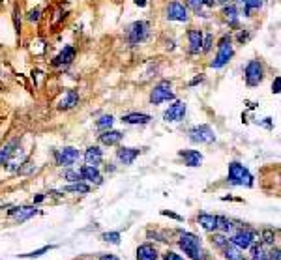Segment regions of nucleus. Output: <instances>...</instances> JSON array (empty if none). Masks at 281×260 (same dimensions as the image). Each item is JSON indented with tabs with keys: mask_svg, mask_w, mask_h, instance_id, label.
Returning <instances> with one entry per match:
<instances>
[{
	"mask_svg": "<svg viewBox=\"0 0 281 260\" xmlns=\"http://www.w3.org/2000/svg\"><path fill=\"white\" fill-rule=\"evenodd\" d=\"M178 245L182 247V251H184L191 260H206V253H204L203 245H201V239H199L195 234L184 232V234L180 236Z\"/></svg>",
	"mask_w": 281,
	"mask_h": 260,
	"instance_id": "f257e3e1",
	"label": "nucleus"
},
{
	"mask_svg": "<svg viewBox=\"0 0 281 260\" xmlns=\"http://www.w3.org/2000/svg\"><path fill=\"white\" fill-rule=\"evenodd\" d=\"M229 184L232 186H238V188H253V176L246 166L238 163V161H232L229 163Z\"/></svg>",
	"mask_w": 281,
	"mask_h": 260,
	"instance_id": "f03ea898",
	"label": "nucleus"
},
{
	"mask_svg": "<svg viewBox=\"0 0 281 260\" xmlns=\"http://www.w3.org/2000/svg\"><path fill=\"white\" fill-rule=\"evenodd\" d=\"M232 54H234L232 40H230V36H223V38L218 42V54H216V58L212 60L210 66H212L214 70H219V68H223V66L229 64V60L232 58Z\"/></svg>",
	"mask_w": 281,
	"mask_h": 260,
	"instance_id": "7ed1b4c3",
	"label": "nucleus"
},
{
	"mask_svg": "<svg viewBox=\"0 0 281 260\" xmlns=\"http://www.w3.org/2000/svg\"><path fill=\"white\" fill-rule=\"evenodd\" d=\"M189 141L191 142H199V144H210V142L216 141V133L206 124L195 125V127L189 129Z\"/></svg>",
	"mask_w": 281,
	"mask_h": 260,
	"instance_id": "20e7f679",
	"label": "nucleus"
},
{
	"mask_svg": "<svg viewBox=\"0 0 281 260\" xmlns=\"http://www.w3.org/2000/svg\"><path fill=\"white\" fill-rule=\"evenodd\" d=\"M150 32V24L146 21H135L129 28H128V43L129 45H139L148 38Z\"/></svg>",
	"mask_w": 281,
	"mask_h": 260,
	"instance_id": "39448f33",
	"label": "nucleus"
},
{
	"mask_svg": "<svg viewBox=\"0 0 281 260\" xmlns=\"http://www.w3.org/2000/svg\"><path fill=\"white\" fill-rule=\"evenodd\" d=\"M244 77H246L248 86H259L262 83V79H264V66L259 60H251L244 70Z\"/></svg>",
	"mask_w": 281,
	"mask_h": 260,
	"instance_id": "423d86ee",
	"label": "nucleus"
},
{
	"mask_svg": "<svg viewBox=\"0 0 281 260\" xmlns=\"http://www.w3.org/2000/svg\"><path fill=\"white\" fill-rule=\"evenodd\" d=\"M169 99H175V92L171 90V83L169 81H159L154 86V90L150 92V103L159 105L163 101H169Z\"/></svg>",
	"mask_w": 281,
	"mask_h": 260,
	"instance_id": "0eeeda50",
	"label": "nucleus"
},
{
	"mask_svg": "<svg viewBox=\"0 0 281 260\" xmlns=\"http://www.w3.org/2000/svg\"><path fill=\"white\" fill-rule=\"evenodd\" d=\"M187 6L182 4L180 0H173L169 6H167V19L169 21H177V23H184L187 21Z\"/></svg>",
	"mask_w": 281,
	"mask_h": 260,
	"instance_id": "6e6552de",
	"label": "nucleus"
},
{
	"mask_svg": "<svg viewBox=\"0 0 281 260\" xmlns=\"http://www.w3.org/2000/svg\"><path fill=\"white\" fill-rule=\"evenodd\" d=\"M77 159H79V150H75L73 146H66L62 150L54 152V161H56V165H60V166L73 165Z\"/></svg>",
	"mask_w": 281,
	"mask_h": 260,
	"instance_id": "1a4fd4ad",
	"label": "nucleus"
},
{
	"mask_svg": "<svg viewBox=\"0 0 281 260\" xmlns=\"http://www.w3.org/2000/svg\"><path fill=\"white\" fill-rule=\"evenodd\" d=\"M255 232L253 230H238L236 234H232V238H230V243L234 245V247H238L240 251L244 249H250V245L255 241Z\"/></svg>",
	"mask_w": 281,
	"mask_h": 260,
	"instance_id": "9d476101",
	"label": "nucleus"
},
{
	"mask_svg": "<svg viewBox=\"0 0 281 260\" xmlns=\"http://www.w3.org/2000/svg\"><path fill=\"white\" fill-rule=\"evenodd\" d=\"M184 116H186V103L175 101V103L163 113V120H165V122H182Z\"/></svg>",
	"mask_w": 281,
	"mask_h": 260,
	"instance_id": "9b49d317",
	"label": "nucleus"
},
{
	"mask_svg": "<svg viewBox=\"0 0 281 260\" xmlns=\"http://www.w3.org/2000/svg\"><path fill=\"white\" fill-rule=\"evenodd\" d=\"M73 60H75V49H73L72 45H66L62 51L52 58V66H56V68H60V66H70Z\"/></svg>",
	"mask_w": 281,
	"mask_h": 260,
	"instance_id": "f8f14e48",
	"label": "nucleus"
},
{
	"mask_svg": "<svg viewBox=\"0 0 281 260\" xmlns=\"http://www.w3.org/2000/svg\"><path fill=\"white\" fill-rule=\"evenodd\" d=\"M187 42H189V52L199 54L203 49V32L197 28H189L187 30Z\"/></svg>",
	"mask_w": 281,
	"mask_h": 260,
	"instance_id": "ddd939ff",
	"label": "nucleus"
},
{
	"mask_svg": "<svg viewBox=\"0 0 281 260\" xmlns=\"http://www.w3.org/2000/svg\"><path fill=\"white\" fill-rule=\"evenodd\" d=\"M139 157V148H118L116 150V159L124 165H131Z\"/></svg>",
	"mask_w": 281,
	"mask_h": 260,
	"instance_id": "4468645a",
	"label": "nucleus"
},
{
	"mask_svg": "<svg viewBox=\"0 0 281 260\" xmlns=\"http://www.w3.org/2000/svg\"><path fill=\"white\" fill-rule=\"evenodd\" d=\"M103 159V152L100 150V146H90L86 152H84V161L86 165L90 166H98Z\"/></svg>",
	"mask_w": 281,
	"mask_h": 260,
	"instance_id": "2eb2a0df",
	"label": "nucleus"
},
{
	"mask_svg": "<svg viewBox=\"0 0 281 260\" xmlns=\"http://www.w3.org/2000/svg\"><path fill=\"white\" fill-rule=\"evenodd\" d=\"M120 141H122V133L116 131V129H105V131H102V135H100V142L105 146H115Z\"/></svg>",
	"mask_w": 281,
	"mask_h": 260,
	"instance_id": "dca6fc26",
	"label": "nucleus"
},
{
	"mask_svg": "<svg viewBox=\"0 0 281 260\" xmlns=\"http://www.w3.org/2000/svg\"><path fill=\"white\" fill-rule=\"evenodd\" d=\"M79 174H81V180L94 182V184H102V174H100V170H98L96 166H90V165L81 166Z\"/></svg>",
	"mask_w": 281,
	"mask_h": 260,
	"instance_id": "f3484780",
	"label": "nucleus"
},
{
	"mask_svg": "<svg viewBox=\"0 0 281 260\" xmlns=\"http://www.w3.org/2000/svg\"><path fill=\"white\" fill-rule=\"evenodd\" d=\"M38 210L36 206H23V208H11L10 210V217H15L17 221H26L32 215H36Z\"/></svg>",
	"mask_w": 281,
	"mask_h": 260,
	"instance_id": "a211bd4d",
	"label": "nucleus"
},
{
	"mask_svg": "<svg viewBox=\"0 0 281 260\" xmlns=\"http://www.w3.org/2000/svg\"><path fill=\"white\" fill-rule=\"evenodd\" d=\"M180 157L186 161L187 166H199L203 163V154L199 150H182Z\"/></svg>",
	"mask_w": 281,
	"mask_h": 260,
	"instance_id": "6ab92c4d",
	"label": "nucleus"
},
{
	"mask_svg": "<svg viewBox=\"0 0 281 260\" xmlns=\"http://www.w3.org/2000/svg\"><path fill=\"white\" fill-rule=\"evenodd\" d=\"M77 103H79V92H77V90H68L66 95L60 99L58 107H60L62 111H68V109H73Z\"/></svg>",
	"mask_w": 281,
	"mask_h": 260,
	"instance_id": "aec40b11",
	"label": "nucleus"
},
{
	"mask_svg": "<svg viewBox=\"0 0 281 260\" xmlns=\"http://www.w3.org/2000/svg\"><path fill=\"white\" fill-rule=\"evenodd\" d=\"M199 225L208 232H214L216 230V223H218V215H212V213H199Z\"/></svg>",
	"mask_w": 281,
	"mask_h": 260,
	"instance_id": "412c9836",
	"label": "nucleus"
},
{
	"mask_svg": "<svg viewBox=\"0 0 281 260\" xmlns=\"http://www.w3.org/2000/svg\"><path fill=\"white\" fill-rule=\"evenodd\" d=\"M137 260H157V251L150 243H145L137 249Z\"/></svg>",
	"mask_w": 281,
	"mask_h": 260,
	"instance_id": "4be33fe9",
	"label": "nucleus"
},
{
	"mask_svg": "<svg viewBox=\"0 0 281 260\" xmlns=\"http://www.w3.org/2000/svg\"><path fill=\"white\" fill-rule=\"evenodd\" d=\"M152 118L148 115H143V113H129V115H126L122 116V122L124 124H141V125H145L148 124Z\"/></svg>",
	"mask_w": 281,
	"mask_h": 260,
	"instance_id": "5701e85b",
	"label": "nucleus"
},
{
	"mask_svg": "<svg viewBox=\"0 0 281 260\" xmlns=\"http://www.w3.org/2000/svg\"><path fill=\"white\" fill-rule=\"evenodd\" d=\"M223 17L227 19L230 26H236L238 24V10H236V6L234 4H225L223 6Z\"/></svg>",
	"mask_w": 281,
	"mask_h": 260,
	"instance_id": "b1692460",
	"label": "nucleus"
},
{
	"mask_svg": "<svg viewBox=\"0 0 281 260\" xmlns=\"http://www.w3.org/2000/svg\"><path fill=\"white\" fill-rule=\"evenodd\" d=\"M17 146V141H11L10 144H6L4 148H0V165H6L8 161L11 159V156L15 154V148Z\"/></svg>",
	"mask_w": 281,
	"mask_h": 260,
	"instance_id": "393cba45",
	"label": "nucleus"
},
{
	"mask_svg": "<svg viewBox=\"0 0 281 260\" xmlns=\"http://www.w3.org/2000/svg\"><path fill=\"white\" fill-rule=\"evenodd\" d=\"M223 255H225V259L227 260H246L244 259V255H242V251H240L238 247H234L230 241L223 247Z\"/></svg>",
	"mask_w": 281,
	"mask_h": 260,
	"instance_id": "a878e982",
	"label": "nucleus"
},
{
	"mask_svg": "<svg viewBox=\"0 0 281 260\" xmlns=\"http://www.w3.org/2000/svg\"><path fill=\"white\" fill-rule=\"evenodd\" d=\"M234 229V225H232V221L227 217H223V215H218V223H216V230L219 232H223V234H229L230 230Z\"/></svg>",
	"mask_w": 281,
	"mask_h": 260,
	"instance_id": "bb28decb",
	"label": "nucleus"
},
{
	"mask_svg": "<svg viewBox=\"0 0 281 260\" xmlns=\"http://www.w3.org/2000/svg\"><path fill=\"white\" fill-rule=\"evenodd\" d=\"M64 193H83V195H86V193H90V188L83 182H75V184H70L68 188H64Z\"/></svg>",
	"mask_w": 281,
	"mask_h": 260,
	"instance_id": "cd10ccee",
	"label": "nucleus"
},
{
	"mask_svg": "<svg viewBox=\"0 0 281 260\" xmlns=\"http://www.w3.org/2000/svg\"><path fill=\"white\" fill-rule=\"evenodd\" d=\"M262 6V0H244V17H250L253 10H259Z\"/></svg>",
	"mask_w": 281,
	"mask_h": 260,
	"instance_id": "c85d7f7f",
	"label": "nucleus"
},
{
	"mask_svg": "<svg viewBox=\"0 0 281 260\" xmlns=\"http://www.w3.org/2000/svg\"><path fill=\"white\" fill-rule=\"evenodd\" d=\"M113 122H115V118L111 115H105L102 116L98 122H96V127L100 129V131H105V129H111V125H113Z\"/></svg>",
	"mask_w": 281,
	"mask_h": 260,
	"instance_id": "c756f323",
	"label": "nucleus"
},
{
	"mask_svg": "<svg viewBox=\"0 0 281 260\" xmlns=\"http://www.w3.org/2000/svg\"><path fill=\"white\" fill-rule=\"evenodd\" d=\"M274 239H276V232L272 229H264L262 230V243L264 245H274Z\"/></svg>",
	"mask_w": 281,
	"mask_h": 260,
	"instance_id": "7c9ffc66",
	"label": "nucleus"
},
{
	"mask_svg": "<svg viewBox=\"0 0 281 260\" xmlns=\"http://www.w3.org/2000/svg\"><path fill=\"white\" fill-rule=\"evenodd\" d=\"M102 239L107 241V243H115V245H118V243H120V232H105L103 236H102Z\"/></svg>",
	"mask_w": 281,
	"mask_h": 260,
	"instance_id": "2f4dec72",
	"label": "nucleus"
},
{
	"mask_svg": "<svg viewBox=\"0 0 281 260\" xmlns=\"http://www.w3.org/2000/svg\"><path fill=\"white\" fill-rule=\"evenodd\" d=\"M212 45H214V36L212 34H206L204 38H203V49L201 52H208L212 49Z\"/></svg>",
	"mask_w": 281,
	"mask_h": 260,
	"instance_id": "473e14b6",
	"label": "nucleus"
},
{
	"mask_svg": "<svg viewBox=\"0 0 281 260\" xmlns=\"http://www.w3.org/2000/svg\"><path fill=\"white\" fill-rule=\"evenodd\" d=\"M64 178H66L70 184H75V182H83V180H81V174H79V172H75V170H66V172H64Z\"/></svg>",
	"mask_w": 281,
	"mask_h": 260,
	"instance_id": "72a5a7b5",
	"label": "nucleus"
},
{
	"mask_svg": "<svg viewBox=\"0 0 281 260\" xmlns=\"http://www.w3.org/2000/svg\"><path fill=\"white\" fill-rule=\"evenodd\" d=\"M51 249L49 245L47 247H42V249H38V251H32V253H26V255H21L23 259H38V257H42L43 253H47V251Z\"/></svg>",
	"mask_w": 281,
	"mask_h": 260,
	"instance_id": "f704fd0d",
	"label": "nucleus"
},
{
	"mask_svg": "<svg viewBox=\"0 0 281 260\" xmlns=\"http://www.w3.org/2000/svg\"><path fill=\"white\" fill-rule=\"evenodd\" d=\"M186 2H187V6L195 11V13H201L203 6H204V2H203V0H186Z\"/></svg>",
	"mask_w": 281,
	"mask_h": 260,
	"instance_id": "c9c22d12",
	"label": "nucleus"
},
{
	"mask_svg": "<svg viewBox=\"0 0 281 260\" xmlns=\"http://www.w3.org/2000/svg\"><path fill=\"white\" fill-rule=\"evenodd\" d=\"M40 15H42V10L36 8V10H30L28 11V21L30 23H38L40 21Z\"/></svg>",
	"mask_w": 281,
	"mask_h": 260,
	"instance_id": "e433bc0d",
	"label": "nucleus"
},
{
	"mask_svg": "<svg viewBox=\"0 0 281 260\" xmlns=\"http://www.w3.org/2000/svg\"><path fill=\"white\" fill-rule=\"evenodd\" d=\"M214 243H216V245H218L219 249H223V247H225V245H227V243H229V239L225 238V236H214Z\"/></svg>",
	"mask_w": 281,
	"mask_h": 260,
	"instance_id": "4c0bfd02",
	"label": "nucleus"
},
{
	"mask_svg": "<svg viewBox=\"0 0 281 260\" xmlns=\"http://www.w3.org/2000/svg\"><path fill=\"white\" fill-rule=\"evenodd\" d=\"M251 38V34L248 30H242L238 32V36H236V40H238V43H246L248 40Z\"/></svg>",
	"mask_w": 281,
	"mask_h": 260,
	"instance_id": "58836bf2",
	"label": "nucleus"
},
{
	"mask_svg": "<svg viewBox=\"0 0 281 260\" xmlns=\"http://www.w3.org/2000/svg\"><path fill=\"white\" fill-rule=\"evenodd\" d=\"M272 92L274 94H280L281 92V77H276L274 83H272Z\"/></svg>",
	"mask_w": 281,
	"mask_h": 260,
	"instance_id": "ea45409f",
	"label": "nucleus"
},
{
	"mask_svg": "<svg viewBox=\"0 0 281 260\" xmlns=\"http://www.w3.org/2000/svg\"><path fill=\"white\" fill-rule=\"evenodd\" d=\"M163 260H184L180 255H177V253H173V251H167L165 255H163Z\"/></svg>",
	"mask_w": 281,
	"mask_h": 260,
	"instance_id": "a19ab883",
	"label": "nucleus"
},
{
	"mask_svg": "<svg viewBox=\"0 0 281 260\" xmlns=\"http://www.w3.org/2000/svg\"><path fill=\"white\" fill-rule=\"evenodd\" d=\"M268 260H281V253L278 247H274V249L268 253Z\"/></svg>",
	"mask_w": 281,
	"mask_h": 260,
	"instance_id": "79ce46f5",
	"label": "nucleus"
},
{
	"mask_svg": "<svg viewBox=\"0 0 281 260\" xmlns=\"http://www.w3.org/2000/svg\"><path fill=\"white\" fill-rule=\"evenodd\" d=\"M203 81H204V77H203V75H199V77H195V79H191V81H189V86H195V84L203 83Z\"/></svg>",
	"mask_w": 281,
	"mask_h": 260,
	"instance_id": "37998d69",
	"label": "nucleus"
},
{
	"mask_svg": "<svg viewBox=\"0 0 281 260\" xmlns=\"http://www.w3.org/2000/svg\"><path fill=\"white\" fill-rule=\"evenodd\" d=\"M232 4V2H242V4H244V0H216V4H223V6H225V4Z\"/></svg>",
	"mask_w": 281,
	"mask_h": 260,
	"instance_id": "c03bdc74",
	"label": "nucleus"
},
{
	"mask_svg": "<svg viewBox=\"0 0 281 260\" xmlns=\"http://www.w3.org/2000/svg\"><path fill=\"white\" fill-rule=\"evenodd\" d=\"M100 260H118V259H116L115 255H102Z\"/></svg>",
	"mask_w": 281,
	"mask_h": 260,
	"instance_id": "a18cd8bd",
	"label": "nucleus"
},
{
	"mask_svg": "<svg viewBox=\"0 0 281 260\" xmlns=\"http://www.w3.org/2000/svg\"><path fill=\"white\" fill-rule=\"evenodd\" d=\"M203 2H204L206 8H214L216 6V0H203Z\"/></svg>",
	"mask_w": 281,
	"mask_h": 260,
	"instance_id": "49530a36",
	"label": "nucleus"
},
{
	"mask_svg": "<svg viewBox=\"0 0 281 260\" xmlns=\"http://www.w3.org/2000/svg\"><path fill=\"white\" fill-rule=\"evenodd\" d=\"M135 4H137V6H141V8H145L146 0H135Z\"/></svg>",
	"mask_w": 281,
	"mask_h": 260,
	"instance_id": "de8ad7c7",
	"label": "nucleus"
},
{
	"mask_svg": "<svg viewBox=\"0 0 281 260\" xmlns=\"http://www.w3.org/2000/svg\"><path fill=\"white\" fill-rule=\"evenodd\" d=\"M43 198H45V195H38V197L34 198V202H42Z\"/></svg>",
	"mask_w": 281,
	"mask_h": 260,
	"instance_id": "09e8293b",
	"label": "nucleus"
}]
</instances>
